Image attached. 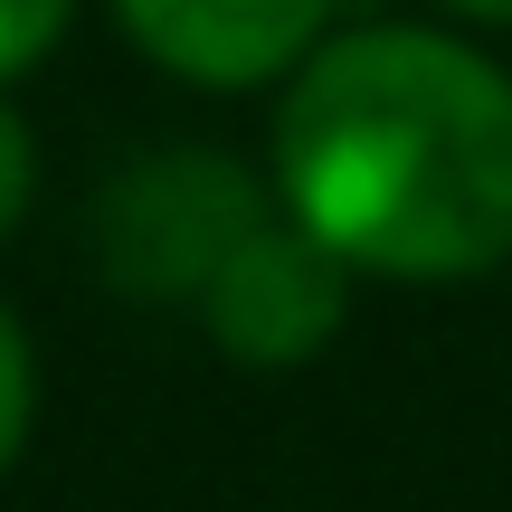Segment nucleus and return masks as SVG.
Wrapping results in <instances>:
<instances>
[{
  "label": "nucleus",
  "mask_w": 512,
  "mask_h": 512,
  "mask_svg": "<svg viewBox=\"0 0 512 512\" xmlns=\"http://www.w3.org/2000/svg\"><path fill=\"white\" fill-rule=\"evenodd\" d=\"M124 38L190 86H266L313 57L332 0H114Z\"/></svg>",
  "instance_id": "obj_4"
},
{
  "label": "nucleus",
  "mask_w": 512,
  "mask_h": 512,
  "mask_svg": "<svg viewBox=\"0 0 512 512\" xmlns=\"http://www.w3.org/2000/svg\"><path fill=\"white\" fill-rule=\"evenodd\" d=\"M29 190H38V133L19 105H0V238L29 219Z\"/></svg>",
  "instance_id": "obj_7"
},
{
  "label": "nucleus",
  "mask_w": 512,
  "mask_h": 512,
  "mask_svg": "<svg viewBox=\"0 0 512 512\" xmlns=\"http://www.w3.org/2000/svg\"><path fill=\"white\" fill-rule=\"evenodd\" d=\"M342 294H351V266L313 238L304 219H256L238 247L219 256V275L200 285V313H209V342L228 361H256V370H285V361H313V351L342 332Z\"/></svg>",
  "instance_id": "obj_3"
},
{
  "label": "nucleus",
  "mask_w": 512,
  "mask_h": 512,
  "mask_svg": "<svg viewBox=\"0 0 512 512\" xmlns=\"http://www.w3.org/2000/svg\"><path fill=\"white\" fill-rule=\"evenodd\" d=\"M256 219H266V200L228 152H143L95 200V266L124 294H152V304L200 294Z\"/></svg>",
  "instance_id": "obj_2"
},
{
  "label": "nucleus",
  "mask_w": 512,
  "mask_h": 512,
  "mask_svg": "<svg viewBox=\"0 0 512 512\" xmlns=\"http://www.w3.org/2000/svg\"><path fill=\"white\" fill-rule=\"evenodd\" d=\"M29 408H38V370H29V332L10 323V304H0V475L19 465V446H29Z\"/></svg>",
  "instance_id": "obj_5"
},
{
  "label": "nucleus",
  "mask_w": 512,
  "mask_h": 512,
  "mask_svg": "<svg viewBox=\"0 0 512 512\" xmlns=\"http://www.w3.org/2000/svg\"><path fill=\"white\" fill-rule=\"evenodd\" d=\"M67 19H76V0H0V86H10L19 67H38Z\"/></svg>",
  "instance_id": "obj_6"
},
{
  "label": "nucleus",
  "mask_w": 512,
  "mask_h": 512,
  "mask_svg": "<svg viewBox=\"0 0 512 512\" xmlns=\"http://www.w3.org/2000/svg\"><path fill=\"white\" fill-rule=\"evenodd\" d=\"M275 190L342 266L446 285L512 256V76L437 29H351L275 114Z\"/></svg>",
  "instance_id": "obj_1"
},
{
  "label": "nucleus",
  "mask_w": 512,
  "mask_h": 512,
  "mask_svg": "<svg viewBox=\"0 0 512 512\" xmlns=\"http://www.w3.org/2000/svg\"><path fill=\"white\" fill-rule=\"evenodd\" d=\"M446 10H465V19H503V29H512V0H446Z\"/></svg>",
  "instance_id": "obj_8"
}]
</instances>
